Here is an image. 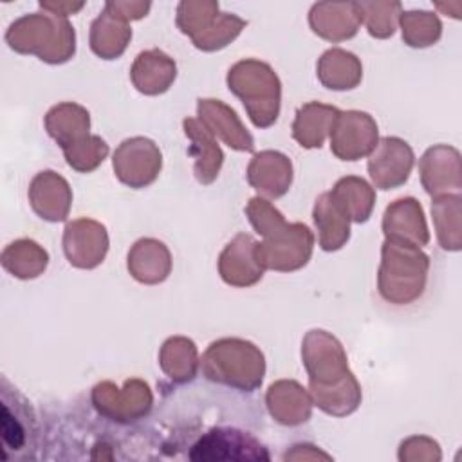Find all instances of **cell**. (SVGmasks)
Listing matches in <instances>:
<instances>
[{
	"label": "cell",
	"instance_id": "obj_1",
	"mask_svg": "<svg viewBox=\"0 0 462 462\" xmlns=\"http://www.w3.org/2000/svg\"><path fill=\"white\" fill-rule=\"evenodd\" d=\"M301 357L309 372L312 404L334 417H345L357 410L361 388L334 336L325 330H310L303 339Z\"/></svg>",
	"mask_w": 462,
	"mask_h": 462
},
{
	"label": "cell",
	"instance_id": "obj_2",
	"mask_svg": "<svg viewBox=\"0 0 462 462\" xmlns=\"http://www.w3.org/2000/svg\"><path fill=\"white\" fill-rule=\"evenodd\" d=\"M377 276L379 294L393 305H408L420 298L426 287L428 256L411 244L386 238Z\"/></svg>",
	"mask_w": 462,
	"mask_h": 462
},
{
	"label": "cell",
	"instance_id": "obj_3",
	"mask_svg": "<svg viewBox=\"0 0 462 462\" xmlns=\"http://www.w3.org/2000/svg\"><path fill=\"white\" fill-rule=\"evenodd\" d=\"M202 372L213 383L253 392L262 384L265 359L251 341L226 337L208 346L202 356Z\"/></svg>",
	"mask_w": 462,
	"mask_h": 462
},
{
	"label": "cell",
	"instance_id": "obj_4",
	"mask_svg": "<svg viewBox=\"0 0 462 462\" xmlns=\"http://www.w3.org/2000/svg\"><path fill=\"white\" fill-rule=\"evenodd\" d=\"M229 90L242 99L249 119L258 128H267L280 116L282 83L276 72L263 61L244 60L227 72Z\"/></svg>",
	"mask_w": 462,
	"mask_h": 462
},
{
	"label": "cell",
	"instance_id": "obj_5",
	"mask_svg": "<svg viewBox=\"0 0 462 462\" xmlns=\"http://www.w3.org/2000/svg\"><path fill=\"white\" fill-rule=\"evenodd\" d=\"M74 29L65 18L42 14L23 16L13 22L5 32L9 47L22 54H36L47 63H63L74 54Z\"/></svg>",
	"mask_w": 462,
	"mask_h": 462
},
{
	"label": "cell",
	"instance_id": "obj_6",
	"mask_svg": "<svg viewBox=\"0 0 462 462\" xmlns=\"http://www.w3.org/2000/svg\"><path fill=\"white\" fill-rule=\"evenodd\" d=\"M0 408L4 460L34 458L38 440L34 411L27 399L16 388H11L5 379H2Z\"/></svg>",
	"mask_w": 462,
	"mask_h": 462
},
{
	"label": "cell",
	"instance_id": "obj_7",
	"mask_svg": "<svg viewBox=\"0 0 462 462\" xmlns=\"http://www.w3.org/2000/svg\"><path fill=\"white\" fill-rule=\"evenodd\" d=\"M189 458L199 462H267L271 460V455L267 448L247 431H240L235 428H213L191 446Z\"/></svg>",
	"mask_w": 462,
	"mask_h": 462
},
{
	"label": "cell",
	"instance_id": "obj_8",
	"mask_svg": "<svg viewBox=\"0 0 462 462\" xmlns=\"http://www.w3.org/2000/svg\"><path fill=\"white\" fill-rule=\"evenodd\" d=\"M314 236L305 224H285L280 231L256 244L258 262L274 271H296L307 265L312 254Z\"/></svg>",
	"mask_w": 462,
	"mask_h": 462
},
{
	"label": "cell",
	"instance_id": "obj_9",
	"mask_svg": "<svg viewBox=\"0 0 462 462\" xmlns=\"http://www.w3.org/2000/svg\"><path fill=\"white\" fill-rule=\"evenodd\" d=\"M114 171L117 179L134 188L152 184L162 166V157L157 144L146 137L125 139L114 153Z\"/></svg>",
	"mask_w": 462,
	"mask_h": 462
},
{
	"label": "cell",
	"instance_id": "obj_10",
	"mask_svg": "<svg viewBox=\"0 0 462 462\" xmlns=\"http://www.w3.org/2000/svg\"><path fill=\"white\" fill-rule=\"evenodd\" d=\"M377 146V123L366 112H339L332 132L330 150L341 161H357Z\"/></svg>",
	"mask_w": 462,
	"mask_h": 462
},
{
	"label": "cell",
	"instance_id": "obj_11",
	"mask_svg": "<svg viewBox=\"0 0 462 462\" xmlns=\"http://www.w3.org/2000/svg\"><path fill=\"white\" fill-rule=\"evenodd\" d=\"M92 402L101 415L117 422H132L150 411L152 392L139 379L126 381L123 392L112 383H99L92 390Z\"/></svg>",
	"mask_w": 462,
	"mask_h": 462
},
{
	"label": "cell",
	"instance_id": "obj_12",
	"mask_svg": "<svg viewBox=\"0 0 462 462\" xmlns=\"http://www.w3.org/2000/svg\"><path fill=\"white\" fill-rule=\"evenodd\" d=\"M63 251L69 263L74 267H97L108 251V235L105 226L90 218L69 222L63 233Z\"/></svg>",
	"mask_w": 462,
	"mask_h": 462
},
{
	"label": "cell",
	"instance_id": "obj_13",
	"mask_svg": "<svg viewBox=\"0 0 462 462\" xmlns=\"http://www.w3.org/2000/svg\"><path fill=\"white\" fill-rule=\"evenodd\" d=\"M413 152L399 137H383L368 159V173L381 189L402 186L413 168Z\"/></svg>",
	"mask_w": 462,
	"mask_h": 462
},
{
	"label": "cell",
	"instance_id": "obj_14",
	"mask_svg": "<svg viewBox=\"0 0 462 462\" xmlns=\"http://www.w3.org/2000/svg\"><path fill=\"white\" fill-rule=\"evenodd\" d=\"M218 271L226 283L233 287H249L262 280L263 265L256 256V242L245 235H236L218 258Z\"/></svg>",
	"mask_w": 462,
	"mask_h": 462
},
{
	"label": "cell",
	"instance_id": "obj_15",
	"mask_svg": "<svg viewBox=\"0 0 462 462\" xmlns=\"http://www.w3.org/2000/svg\"><path fill=\"white\" fill-rule=\"evenodd\" d=\"M29 202L40 218L49 222H61L67 218L72 202L69 182L56 171H40L31 180Z\"/></svg>",
	"mask_w": 462,
	"mask_h": 462
},
{
	"label": "cell",
	"instance_id": "obj_16",
	"mask_svg": "<svg viewBox=\"0 0 462 462\" xmlns=\"http://www.w3.org/2000/svg\"><path fill=\"white\" fill-rule=\"evenodd\" d=\"M197 112L200 116V123L229 148L238 152L254 150L253 135L244 128L236 112L220 99H199Z\"/></svg>",
	"mask_w": 462,
	"mask_h": 462
},
{
	"label": "cell",
	"instance_id": "obj_17",
	"mask_svg": "<svg viewBox=\"0 0 462 462\" xmlns=\"http://www.w3.org/2000/svg\"><path fill=\"white\" fill-rule=\"evenodd\" d=\"M383 231L384 236L390 240L406 242L417 247L426 245L430 240L422 208L411 197L399 199L386 208L383 218Z\"/></svg>",
	"mask_w": 462,
	"mask_h": 462
},
{
	"label": "cell",
	"instance_id": "obj_18",
	"mask_svg": "<svg viewBox=\"0 0 462 462\" xmlns=\"http://www.w3.org/2000/svg\"><path fill=\"white\" fill-rule=\"evenodd\" d=\"M249 184L269 199L287 193L292 182V164L287 155L273 150L254 153L247 168Z\"/></svg>",
	"mask_w": 462,
	"mask_h": 462
},
{
	"label": "cell",
	"instance_id": "obj_19",
	"mask_svg": "<svg viewBox=\"0 0 462 462\" xmlns=\"http://www.w3.org/2000/svg\"><path fill=\"white\" fill-rule=\"evenodd\" d=\"M47 134L60 144L63 153L81 146L88 137L90 114L76 103L54 105L45 116Z\"/></svg>",
	"mask_w": 462,
	"mask_h": 462
},
{
	"label": "cell",
	"instance_id": "obj_20",
	"mask_svg": "<svg viewBox=\"0 0 462 462\" xmlns=\"http://www.w3.org/2000/svg\"><path fill=\"white\" fill-rule=\"evenodd\" d=\"M265 402L273 419L283 426H298L310 419L312 399L296 381L273 383Z\"/></svg>",
	"mask_w": 462,
	"mask_h": 462
},
{
	"label": "cell",
	"instance_id": "obj_21",
	"mask_svg": "<svg viewBox=\"0 0 462 462\" xmlns=\"http://www.w3.org/2000/svg\"><path fill=\"white\" fill-rule=\"evenodd\" d=\"M175 76H177L175 61L157 49L141 52L135 58L130 70L134 87L146 96H157L166 92L173 83Z\"/></svg>",
	"mask_w": 462,
	"mask_h": 462
},
{
	"label": "cell",
	"instance_id": "obj_22",
	"mask_svg": "<svg viewBox=\"0 0 462 462\" xmlns=\"http://www.w3.org/2000/svg\"><path fill=\"white\" fill-rule=\"evenodd\" d=\"M184 134L189 137V153L195 157V177L200 184H211L220 171L224 153L215 141V135L197 119L186 117L182 121Z\"/></svg>",
	"mask_w": 462,
	"mask_h": 462
},
{
	"label": "cell",
	"instance_id": "obj_23",
	"mask_svg": "<svg viewBox=\"0 0 462 462\" xmlns=\"http://www.w3.org/2000/svg\"><path fill=\"white\" fill-rule=\"evenodd\" d=\"M170 269V251L159 240L143 238L128 253V271L141 283H161L168 278Z\"/></svg>",
	"mask_w": 462,
	"mask_h": 462
},
{
	"label": "cell",
	"instance_id": "obj_24",
	"mask_svg": "<svg viewBox=\"0 0 462 462\" xmlns=\"http://www.w3.org/2000/svg\"><path fill=\"white\" fill-rule=\"evenodd\" d=\"M341 110L318 101L307 103L298 108L292 123V137L303 148H321L325 137L332 132V126Z\"/></svg>",
	"mask_w": 462,
	"mask_h": 462
},
{
	"label": "cell",
	"instance_id": "obj_25",
	"mask_svg": "<svg viewBox=\"0 0 462 462\" xmlns=\"http://www.w3.org/2000/svg\"><path fill=\"white\" fill-rule=\"evenodd\" d=\"M312 220L319 233V247L323 251H337L350 238V218L332 199L330 191L316 199Z\"/></svg>",
	"mask_w": 462,
	"mask_h": 462
},
{
	"label": "cell",
	"instance_id": "obj_26",
	"mask_svg": "<svg viewBox=\"0 0 462 462\" xmlns=\"http://www.w3.org/2000/svg\"><path fill=\"white\" fill-rule=\"evenodd\" d=\"M318 78L330 90H350L359 85L363 67L356 54L330 49L318 61Z\"/></svg>",
	"mask_w": 462,
	"mask_h": 462
},
{
	"label": "cell",
	"instance_id": "obj_27",
	"mask_svg": "<svg viewBox=\"0 0 462 462\" xmlns=\"http://www.w3.org/2000/svg\"><path fill=\"white\" fill-rule=\"evenodd\" d=\"M330 195L352 222L363 224L370 218L375 193L365 179L343 177L336 182Z\"/></svg>",
	"mask_w": 462,
	"mask_h": 462
},
{
	"label": "cell",
	"instance_id": "obj_28",
	"mask_svg": "<svg viewBox=\"0 0 462 462\" xmlns=\"http://www.w3.org/2000/svg\"><path fill=\"white\" fill-rule=\"evenodd\" d=\"M49 263V254L34 240L11 242L2 251V265L20 280H32L40 276Z\"/></svg>",
	"mask_w": 462,
	"mask_h": 462
},
{
	"label": "cell",
	"instance_id": "obj_29",
	"mask_svg": "<svg viewBox=\"0 0 462 462\" xmlns=\"http://www.w3.org/2000/svg\"><path fill=\"white\" fill-rule=\"evenodd\" d=\"M159 361L164 374H168L175 383L191 381L199 365L197 346L188 337H170L161 348Z\"/></svg>",
	"mask_w": 462,
	"mask_h": 462
},
{
	"label": "cell",
	"instance_id": "obj_30",
	"mask_svg": "<svg viewBox=\"0 0 462 462\" xmlns=\"http://www.w3.org/2000/svg\"><path fill=\"white\" fill-rule=\"evenodd\" d=\"M132 31L114 16L101 14L94 20L90 31V49L103 60H114L123 54Z\"/></svg>",
	"mask_w": 462,
	"mask_h": 462
},
{
	"label": "cell",
	"instance_id": "obj_31",
	"mask_svg": "<svg viewBox=\"0 0 462 462\" xmlns=\"http://www.w3.org/2000/svg\"><path fill=\"white\" fill-rule=\"evenodd\" d=\"M108 155V144L99 135H90L81 146L65 153L67 164L81 173L96 170Z\"/></svg>",
	"mask_w": 462,
	"mask_h": 462
},
{
	"label": "cell",
	"instance_id": "obj_32",
	"mask_svg": "<svg viewBox=\"0 0 462 462\" xmlns=\"http://www.w3.org/2000/svg\"><path fill=\"white\" fill-rule=\"evenodd\" d=\"M245 213L249 222L256 229V233H260L265 238L274 235L287 224L283 215L276 208H273L265 199H260V197L249 200Z\"/></svg>",
	"mask_w": 462,
	"mask_h": 462
},
{
	"label": "cell",
	"instance_id": "obj_33",
	"mask_svg": "<svg viewBox=\"0 0 462 462\" xmlns=\"http://www.w3.org/2000/svg\"><path fill=\"white\" fill-rule=\"evenodd\" d=\"M399 460H440V449L431 439L410 437L401 442Z\"/></svg>",
	"mask_w": 462,
	"mask_h": 462
},
{
	"label": "cell",
	"instance_id": "obj_34",
	"mask_svg": "<svg viewBox=\"0 0 462 462\" xmlns=\"http://www.w3.org/2000/svg\"><path fill=\"white\" fill-rule=\"evenodd\" d=\"M283 458L285 460H289V458H296V460H301V458H330L327 453H323V451H319L316 446H312V444H296V446H292V449L291 451H287L285 455H283Z\"/></svg>",
	"mask_w": 462,
	"mask_h": 462
}]
</instances>
